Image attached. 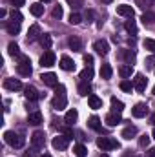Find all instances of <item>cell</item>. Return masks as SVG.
<instances>
[{
	"label": "cell",
	"instance_id": "50",
	"mask_svg": "<svg viewBox=\"0 0 155 157\" xmlns=\"http://www.w3.org/2000/svg\"><path fill=\"white\" fill-rule=\"evenodd\" d=\"M122 157H135V155H130V154H124Z\"/></svg>",
	"mask_w": 155,
	"mask_h": 157
},
{
	"label": "cell",
	"instance_id": "48",
	"mask_svg": "<svg viewBox=\"0 0 155 157\" xmlns=\"http://www.w3.org/2000/svg\"><path fill=\"white\" fill-rule=\"evenodd\" d=\"M6 15H7V11H6V9H0V17H2V18H4V17H6Z\"/></svg>",
	"mask_w": 155,
	"mask_h": 157
},
{
	"label": "cell",
	"instance_id": "51",
	"mask_svg": "<svg viewBox=\"0 0 155 157\" xmlns=\"http://www.w3.org/2000/svg\"><path fill=\"white\" fill-rule=\"evenodd\" d=\"M40 157H51V155L49 154H44V155H40Z\"/></svg>",
	"mask_w": 155,
	"mask_h": 157
},
{
	"label": "cell",
	"instance_id": "35",
	"mask_svg": "<svg viewBox=\"0 0 155 157\" xmlns=\"http://www.w3.org/2000/svg\"><path fill=\"white\" fill-rule=\"evenodd\" d=\"M7 51H9V55H13V57H17V55H20V48L15 44V42H11L9 46H7Z\"/></svg>",
	"mask_w": 155,
	"mask_h": 157
},
{
	"label": "cell",
	"instance_id": "21",
	"mask_svg": "<svg viewBox=\"0 0 155 157\" xmlns=\"http://www.w3.org/2000/svg\"><path fill=\"white\" fill-rule=\"evenodd\" d=\"M39 35H42V33H40V26L39 24H33V26L28 29V40H37Z\"/></svg>",
	"mask_w": 155,
	"mask_h": 157
},
{
	"label": "cell",
	"instance_id": "18",
	"mask_svg": "<svg viewBox=\"0 0 155 157\" xmlns=\"http://www.w3.org/2000/svg\"><path fill=\"white\" fill-rule=\"evenodd\" d=\"M119 75L122 78H128L133 75V66L131 64H122L120 68H119Z\"/></svg>",
	"mask_w": 155,
	"mask_h": 157
},
{
	"label": "cell",
	"instance_id": "13",
	"mask_svg": "<svg viewBox=\"0 0 155 157\" xmlns=\"http://www.w3.org/2000/svg\"><path fill=\"white\" fill-rule=\"evenodd\" d=\"M93 49H95L99 55H106V53L110 51V46H108V42H106V40H95Z\"/></svg>",
	"mask_w": 155,
	"mask_h": 157
},
{
	"label": "cell",
	"instance_id": "2",
	"mask_svg": "<svg viewBox=\"0 0 155 157\" xmlns=\"http://www.w3.org/2000/svg\"><path fill=\"white\" fill-rule=\"evenodd\" d=\"M4 141H6L9 146H13V148H22L24 143H26V139H24L22 135L15 133V132H6V133H4Z\"/></svg>",
	"mask_w": 155,
	"mask_h": 157
},
{
	"label": "cell",
	"instance_id": "44",
	"mask_svg": "<svg viewBox=\"0 0 155 157\" xmlns=\"http://www.w3.org/2000/svg\"><path fill=\"white\" fill-rule=\"evenodd\" d=\"M84 62H86L88 66H93V57H91V55H86V57H84Z\"/></svg>",
	"mask_w": 155,
	"mask_h": 157
},
{
	"label": "cell",
	"instance_id": "29",
	"mask_svg": "<svg viewBox=\"0 0 155 157\" xmlns=\"http://www.w3.org/2000/svg\"><path fill=\"white\" fill-rule=\"evenodd\" d=\"M135 135H137V128H135V126H126V128L122 130V137H124V139H128V141H130V139H133Z\"/></svg>",
	"mask_w": 155,
	"mask_h": 157
},
{
	"label": "cell",
	"instance_id": "53",
	"mask_svg": "<svg viewBox=\"0 0 155 157\" xmlns=\"http://www.w3.org/2000/svg\"><path fill=\"white\" fill-rule=\"evenodd\" d=\"M152 135H153V139H155V128H153V132H152Z\"/></svg>",
	"mask_w": 155,
	"mask_h": 157
},
{
	"label": "cell",
	"instance_id": "54",
	"mask_svg": "<svg viewBox=\"0 0 155 157\" xmlns=\"http://www.w3.org/2000/svg\"><path fill=\"white\" fill-rule=\"evenodd\" d=\"M40 2H49V0H40Z\"/></svg>",
	"mask_w": 155,
	"mask_h": 157
},
{
	"label": "cell",
	"instance_id": "39",
	"mask_svg": "<svg viewBox=\"0 0 155 157\" xmlns=\"http://www.w3.org/2000/svg\"><path fill=\"white\" fill-rule=\"evenodd\" d=\"M148 144H150V135H146V133L141 135V137H139V146H141V148H146Z\"/></svg>",
	"mask_w": 155,
	"mask_h": 157
},
{
	"label": "cell",
	"instance_id": "36",
	"mask_svg": "<svg viewBox=\"0 0 155 157\" xmlns=\"http://www.w3.org/2000/svg\"><path fill=\"white\" fill-rule=\"evenodd\" d=\"M120 90H122V91H131V90H135V88H133V82H130L128 78H124V80L120 82Z\"/></svg>",
	"mask_w": 155,
	"mask_h": 157
},
{
	"label": "cell",
	"instance_id": "34",
	"mask_svg": "<svg viewBox=\"0 0 155 157\" xmlns=\"http://www.w3.org/2000/svg\"><path fill=\"white\" fill-rule=\"evenodd\" d=\"M73 152H75L77 157H88V148H86L84 144H77V146L73 148Z\"/></svg>",
	"mask_w": 155,
	"mask_h": 157
},
{
	"label": "cell",
	"instance_id": "41",
	"mask_svg": "<svg viewBox=\"0 0 155 157\" xmlns=\"http://www.w3.org/2000/svg\"><path fill=\"white\" fill-rule=\"evenodd\" d=\"M144 48L155 53V40L153 39H146V40H144Z\"/></svg>",
	"mask_w": 155,
	"mask_h": 157
},
{
	"label": "cell",
	"instance_id": "6",
	"mask_svg": "<svg viewBox=\"0 0 155 157\" xmlns=\"http://www.w3.org/2000/svg\"><path fill=\"white\" fill-rule=\"evenodd\" d=\"M70 137H66V135H59V137H53V148L55 150H66L68 148V144H70Z\"/></svg>",
	"mask_w": 155,
	"mask_h": 157
},
{
	"label": "cell",
	"instance_id": "11",
	"mask_svg": "<svg viewBox=\"0 0 155 157\" xmlns=\"http://www.w3.org/2000/svg\"><path fill=\"white\" fill-rule=\"evenodd\" d=\"M31 143H33V146L35 148H44V144H46V137H44V133L42 132H35L33 135H31Z\"/></svg>",
	"mask_w": 155,
	"mask_h": 157
},
{
	"label": "cell",
	"instance_id": "33",
	"mask_svg": "<svg viewBox=\"0 0 155 157\" xmlns=\"http://www.w3.org/2000/svg\"><path fill=\"white\" fill-rule=\"evenodd\" d=\"M124 28H126V31L128 33H131V35H137V26H135V20H126V24H124Z\"/></svg>",
	"mask_w": 155,
	"mask_h": 157
},
{
	"label": "cell",
	"instance_id": "49",
	"mask_svg": "<svg viewBox=\"0 0 155 157\" xmlns=\"http://www.w3.org/2000/svg\"><path fill=\"white\" fill-rule=\"evenodd\" d=\"M150 121H152V124L155 126V113H152V117H150Z\"/></svg>",
	"mask_w": 155,
	"mask_h": 157
},
{
	"label": "cell",
	"instance_id": "16",
	"mask_svg": "<svg viewBox=\"0 0 155 157\" xmlns=\"http://www.w3.org/2000/svg\"><path fill=\"white\" fill-rule=\"evenodd\" d=\"M88 104H89V108L99 110V108H102V99L91 93V95H88Z\"/></svg>",
	"mask_w": 155,
	"mask_h": 157
},
{
	"label": "cell",
	"instance_id": "14",
	"mask_svg": "<svg viewBox=\"0 0 155 157\" xmlns=\"http://www.w3.org/2000/svg\"><path fill=\"white\" fill-rule=\"evenodd\" d=\"M64 71H73L75 70V62L68 57V55H64V57H60V64H59Z\"/></svg>",
	"mask_w": 155,
	"mask_h": 157
},
{
	"label": "cell",
	"instance_id": "40",
	"mask_svg": "<svg viewBox=\"0 0 155 157\" xmlns=\"http://www.w3.org/2000/svg\"><path fill=\"white\" fill-rule=\"evenodd\" d=\"M80 22H82V17H80L78 13H71V15H70V24L77 26V24H80Z\"/></svg>",
	"mask_w": 155,
	"mask_h": 157
},
{
	"label": "cell",
	"instance_id": "15",
	"mask_svg": "<svg viewBox=\"0 0 155 157\" xmlns=\"http://www.w3.org/2000/svg\"><path fill=\"white\" fill-rule=\"evenodd\" d=\"M117 15H120V17H128V18H133V7H131V6H126V4L117 6Z\"/></svg>",
	"mask_w": 155,
	"mask_h": 157
},
{
	"label": "cell",
	"instance_id": "9",
	"mask_svg": "<svg viewBox=\"0 0 155 157\" xmlns=\"http://www.w3.org/2000/svg\"><path fill=\"white\" fill-rule=\"evenodd\" d=\"M42 82L46 84V86H49V88H57L59 86V78L55 73H42Z\"/></svg>",
	"mask_w": 155,
	"mask_h": 157
},
{
	"label": "cell",
	"instance_id": "10",
	"mask_svg": "<svg viewBox=\"0 0 155 157\" xmlns=\"http://www.w3.org/2000/svg\"><path fill=\"white\" fill-rule=\"evenodd\" d=\"M24 95H26L28 101H39L40 97H42L39 91H37L35 86H26V88H24Z\"/></svg>",
	"mask_w": 155,
	"mask_h": 157
},
{
	"label": "cell",
	"instance_id": "28",
	"mask_svg": "<svg viewBox=\"0 0 155 157\" xmlns=\"http://www.w3.org/2000/svg\"><path fill=\"white\" fill-rule=\"evenodd\" d=\"M77 117H78V112L75 110V108H71V110H70V112L66 113V117H64V122H66V124L70 126V124H73V122L77 121Z\"/></svg>",
	"mask_w": 155,
	"mask_h": 157
},
{
	"label": "cell",
	"instance_id": "46",
	"mask_svg": "<svg viewBox=\"0 0 155 157\" xmlns=\"http://www.w3.org/2000/svg\"><path fill=\"white\" fill-rule=\"evenodd\" d=\"M84 17H86V20H88V22H91V18H93V11H91V9H89V11H86V15H84Z\"/></svg>",
	"mask_w": 155,
	"mask_h": 157
},
{
	"label": "cell",
	"instance_id": "37",
	"mask_svg": "<svg viewBox=\"0 0 155 157\" xmlns=\"http://www.w3.org/2000/svg\"><path fill=\"white\" fill-rule=\"evenodd\" d=\"M22 18H24V17H22V13H20L18 9H13V11H11V20H13V22H18V24H20Z\"/></svg>",
	"mask_w": 155,
	"mask_h": 157
},
{
	"label": "cell",
	"instance_id": "25",
	"mask_svg": "<svg viewBox=\"0 0 155 157\" xmlns=\"http://www.w3.org/2000/svg\"><path fill=\"white\" fill-rule=\"evenodd\" d=\"M88 126H89L91 130H95V132H100V130H102V124H100V119L97 117V115H93V117H89V121H88Z\"/></svg>",
	"mask_w": 155,
	"mask_h": 157
},
{
	"label": "cell",
	"instance_id": "20",
	"mask_svg": "<svg viewBox=\"0 0 155 157\" xmlns=\"http://www.w3.org/2000/svg\"><path fill=\"white\" fill-rule=\"evenodd\" d=\"M106 122H108V126H117L119 122H122V119H120V113H115V112L108 113V115H106Z\"/></svg>",
	"mask_w": 155,
	"mask_h": 157
},
{
	"label": "cell",
	"instance_id": "19",
	"mask_svg": "<svg viewBox=\"0 0 155 157\" xmlns=\"http://www.w3.org/2000/svg\"><path fill=\"white\" fill-rule=\"evenodd\" d=\"M28 122L33 124V126L42 124V113H40V112H31V113L28 115Z\"/></svg>",
	"mask_w": 155,
	"mask_h": 157
},
{
	"label": "cell",
	"instance_id": "55",
	"mask_svg": "<svg viewBox=\"0 0 155 157\" xmlns=\"http://www.w3.org/2000/svg\"><path fill=\"white\" fill-rule=\"evenodd\" d=\"M153 95H155V86H153Z\"/></svg>",
	"mask_w": 155,
	"mask_h": 157
},
{
	"label": "cell",
	"instance_id": "31",
	"mask_svg": "<svg viewBox=\"0 0 155 157\" xmlns=\"http://www.w3.org/2000/svg\"><path fill=\"white\" fill-rule=\"evenodd\" d=\"M80 78L89 82V80L93 78V68H91V66H86V70H82V71H80Z\"/></svg>",
	"mask_w": 155,
	"mask_h": 157
},
{
	"label": "cell",
	"instance_id": "26",
	"mask_svg": "<svg viewBox=\"0 0 155 157\" xmlns=\"http://www.w3.org/2000/svg\"><path fill=\"white\" fill-rule=\"evenodd\" d=\"M29 11H31V15H35V17H42V15H44V6H42L40 2H35V4L29 6Z\"/></svg>",
	"mask_w": 155,
	"mask_h": 157
},
{
	"label": "cell",
	"instance_id": "43",
	"mask_svg": "<svg viewBox=\"0 0 155 157\" xmlns=\"http://www.w3.org/2000/svg\"><path fill=\"white\" fill-rule=\"evenodd\" d=\"M53 18H60L62 17V6H55V9H53Z\"/></svg>",
	"mask_w": 155,
	"mask_h": 157
},
{
	"label": "cell",
	"instance_id": "24",
	"mask_svg": "<svg viewBox=\"0 0 155 157\" xmlns=\"http://www.w3.org/2000/svg\"><path fill=\"white\" fill-rule=\"evenodd\" d=\"M112 75H113L112 66H110V64H102V66H100V77L104 78V80H110Z\"/></svg>",
	"mask_w": 155,
	"mask_h": 157
},
{
	"label": "cell",
	"instance_id": "27",
	"mask_svg": "<svg viewBox=\"0 0 155 157\" xmlns=\"http://www.w3.org/2000/svg\"><path fill=\"white\" fill-rule=\"evenodd\" d=\"M122 110H124V102L119 101L117 97H112V112H115V113H122Z\"/></svg>",
	"mask_w": 155,
	"mask_h": 157
},
{
	"label": "cell",
	"instance_id": "23",
	"mask_svg": "<svg viewBox=\"0 0 155 157\" xmlns=\"http://www.w3.org/2000/svg\"><path fill=\"white\" fill-rule=\"evenodd\" d=\"M119 57H120L122 60H126L128 64H131V60L135 59V51H131V49H120Z\"/></svg>",
	"mask_w": 155,
	"mask_h": 157
},
{
	"label": "cell",
	"instance_id": "22",
	"mask_svg": "<svg viewBox=\"0 0 155 157\" xmlns=\"http://www.w3.org/2000/svg\"><path fill=\"white\" fill-rule=\"evenodd\" d=\"M6 31L9 33V35H18V31H20V24L18 22H6Z\"/></svg>",
	"mask_w": 155,
	"mask_h": 157
},
{
	"label": "cell",
	"instance_id": "8",
	"mask_svg": "<svg viewBox=\"0 0 155 157\" xmlns=\"http://www.w3.org/2000/svg\"><path fill=\"white\" fill-rule=\"evenodd\" d=\"M4 88L9 90V91H18V90H22V82L18 78H6L4 80Z\"/></svg>",
	"mask_w": 155,
	"mask_h": 157
},
{
	"label": "cell",
	"instance_id": "42",
	"mask_svg": "<svg viewBox=\"0 0 155 157\" xmlns=\"http://www.w3.org/2000/svg\"><path fill=\"white\" fill-rule=\"evenodd\" d=\"M70 6H71V9H78V7H82L84 6V2L82 0H66Z\"/></svg>",
	"mask_w": 155,
	"mask_h": 157
},
{
	"label": "cell",
	"instance_id": "12",
	"mask_svg": "<svg viewBox=\"0 0 155 157\" xmlns=\"http://www.w3.org/2000/svg\"><path fill=\"white\" fill-rule=\"evenodd\" d=\"M131 113H133V117H137V119L144 117V115L148 113V106H146L144 102H139V104H135V106H133Z\"/></svg>",
	"mask_w": 155,
	"mask_h": 157
},
{
	"label": "cell",
	"instance_id": "32",
	"mask_svg": "<svg viewBox=\"0 0 155 157\" xmlns=\"http://www.w3.org/2000/svg\"><path fill=\"white\" fill-rule=\"evenodd\" d=\"M51 35L49 33H44V35H40V44H42V48H46V49H49L51 48Z\"/></svg>",
	"mask_w": 155,
	"mask_h": 157
},
{
	"label": "cell",
	"instance_id": "52",
	"mask_svg": "<svg viewBox=\"0 0 155 157\" xmlns=\"http://www.w3.org/2000/svg\"><path fill=\"white\" fill-rule=\"evenodd\" d=\"M100 157H110V155H108V154H102V155H100Z\"/></svg>",
	"mask_w": 155,
	"mask_h": 157
},
{
	"label": "cell",
	"instance_id": "1",
	"mask_svg": "<svg viewBox=\"0 0 155 157\" xmlns=\"http://www.w3.org/2000/svg\"><path fill=\"white\" fill-rule=\"evenodd\" d=\"M66 104H68V99H66V88H64L62 84H59V86H57V95H55L51 106H53V110L60 112V110L66 108Z\"/></svg>",
	"mask_w": 155,
	"mask_h": 157
},
{
	"label": "cell",
	"instance_id": "45",
	"mask_svg": "<svg viewBox=\"0 0 155 157\" xmlns=\"http://www.w3.org/2000/svg\"><path fill=\"white\" fill-rule=\"evenodd\" d=\"M9 2H11L15 7H20V6H24V2H26V0H9Z\"/></svg>",
	"mask_w": 155,
	"mask_h": 157
},
{
	"label": "cell",
	"instance_id": "3",
	"mask_svg": "<svg viewBox=\"0 0 155 157\" xmlns=\"http://www.w3.org/2000/svg\"><path fill=\"white\" fill-rule=\"evenodd\" d=\"M97 146H99L102 152H110V150L119 148V141L113 139V137H99V139H97Z\"/></svg>",
	"mask_w": 155,
	"mask_h": 157
},
{
	"label": "cell",
	"instance_id": "47",
	"mask_svg": "<svg viewBox=\"0 0 155 157\" xmlns=\"http://www.w3.org/2000/svg\"><path fill=\"white\" fill-rule=\"evenodd\" d=\"M148 157H155V148H152V150L148 152Z\"/></svg>",
	"mask_w": 155,
	"mask_h": 157
},
{
	"label": "cell",
	"instance_id": "7",
	"mask_svg": "<svg viewBox=\"0 0 155 157\" xmlns=\"http://www.w3.org/2000/svg\"><path fill=\"white\" fill-rule=\"evenodd\" d=\"M146 84H148V78L144 77L142 73H137L135 78H133V88L139 91V93H142L144 90H146Z\"/></svg>",
	"mask_w": 155,
	"mask_h": 157
},
{
	"label": "cell",
	"instance_id": "17",
	"mask_svg": "<svg viewBox=\"0 0 155 157\" xmlns=\"http://www.w3.org/2000/svg\"><path fill=\"white\" fill-rule=\"evenodd\" d=\"M78 95H82V97L91 95V84L88 80H80V84H78Z\"/></svg>",
	"mask_w": 155,
	"mask_h": 157
},
{
	"label": "cell",
	"instance_id": "38",
	"mask_svg": "<svg viewBox=\"0 0 155 157\" xmlns=\"http://www.w3.org/2000/svg\"><path fill=\"white\" fill-rule=\"evenodd\" d=\"M141 20H142L144 24H152V22H155V13H144Z\"/></svg>",
	"mask_w": 155,
	"mask_h": 157
},
{
	"label": "cell",
	"instance_id": "5",
	"mask_svg": "<svg viewBox=\"0 0 155 157\" xmlns=\"http://www.w3.org/2000/svg\"><path fill=\"white\" fill-rule=\"evenodd\" d=\"M55 60H57L55 53H53L51 49H47V51L40 57V66H42V68H51V66L55 64Z\"/></svg>",
	"mask_w": 155,
	"mask_h": 157
},
{
	"label": "cell",
	"instance_id": "30",
	"mask_svg": "<svg viewBox=\"0 0 155 157\" xmlns=\"http://www.w3.org/2000/svg\"><path fill=\"white\" fill-rule=\"evenodd\" d=\"M68 44H70V48H71L73 51H80V49H82V42H80L78 37H70Z\"/></svg>",
	"mask_w": 155,
	"mask_h": 157
},
{
	"label": "cell",
	"instance_id": "4",
	"mask_svg": "<svg viewBox=\"0 0 155 157\" xmlns=\"http://www.w3.org/2000/svg\"><path fill=\"white\" fill-rule=\"evenodd\" d=\"M17 71H18V75H22V77H29L31 75V62H29V59L28 57H20V62L17 64Z\"/></svg>",
	"mask_w": 155,
	"mask_h": 157
},
{
	"label": "cell",
	"instance_id": "56",
	"mask_svg": "<svg viewBox=\"0 0 155 157\" xmlns=\"http://www.w3.org/2000/svg\"><path fill=\"white\" fill-rule=\"evenodd\" d=\"M104 2H110V0H104Z\"/></svg>",
	"mask_w": 155,
	"mask_h": 157
}]
</instances>
